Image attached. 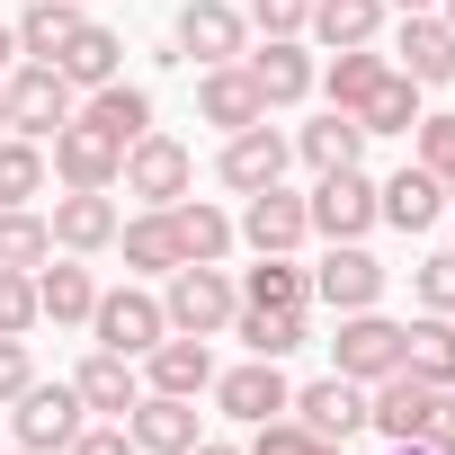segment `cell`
Masks as SVG:
<instances>
[{"label":"cell","mask_w":455,"mask_h":455,"mask_svg":"<svg viewBox=\"0 0 455 455\" xmlns=\"http://www.w3.org/2000/svg\"><path fill=\"white\" fill-rule=\"evenodd\" d=\"M54 259V223L36 205H0V268H45Z\"/></svg>","instance_id":"obj_35"},{"label":"cell","mask_w":455,"mask_h":455,"mask_svg":"<svg viewBox=\"0 0 455 455\" xmlns=\"http://www.w3.org/2000/svg\"><path fill=\"white\" fill-rule=\"evenodd\" d=\"M446 196H455V188H446Z\"/></svg>","instance_id":"obj_52"},{"label":"cell","mask_w":455,"mask_h":455,"mask_svg":"<svg viewBox=\"0 0 455 455\" xmlns=\"http://www.w3.org/2000/svg\"><path fill=\"white\" fill-rule=\"evenodd\" d=\"M402 375H419V384H455V313H419V322H402Z\"/></svg>","instance_id":"obj_28"},{"label":"cell","mask_w":455,"mask_h":455,"mask_svg":"<svg viewBox=\"0 0 455 455\" xmlns=\"http://www.w3.org/2000/svg\"><path fill=\"white\" fill-rule=\"evenodd\" d=\"M357 125H366V134H411V125H419V81H411V72H384V81L366 90Z\"/></svg>","instance_id":"obj_36"},{"label":"cell","mask_w":455,"mask_h":455,"mask_svg":"<svg viewBox=\"0 0 455 455\" xmlns=\"http://www.w3.org/2000/svg\"><path fill=\"white\" fill-rule=\"evenodd\" d=\"M304 19H313V0H251L259 36H304Z\"/></svg>","instance_id":"obj_43"},{"label":"cell","mask_w":455,"mask_h":455,"mask_svg":"<svg viewBox=\"0 0 455 455\" xmlns=\"http://www.w3.org/2000/svg\"><path fill=\"white\" fill-rule=\"evenodd\" d=\"M188 455H251V446H223V437H196Z\"/></svg>","instance_id":"obj_46"},{"label":"cell","mask_w":455,"mask_h":455,"mask_svg":"<svg viewBox=\"0 0 455 455\" xmlns=\"http://www.w3.org/2000/svg\"><path fill=\"white\" fill-rule=\"evenodd\" d=\"M304 214H313V233H322V242H366L375 223H384L366 170H322V188L304 196Z\"/></svg>","instance_id":"obj_7"},{"label":"cell","mask_w":455,"mask_h":455,"mask_svg":"<svg viewBox=\"0 0 455 455\" xmlns=\"http://www.w3.org/2000/svg\"><path fill=\"white\" fill-rule=\"evenodd\" d=\"M393 72H411L419 90L455 81V28H446L437 10H411V19H402V36H393Z\"/></svg>","instance_id":"obj_17"},{"label":"cell","mask_w":455,"mask_h":455,"mask_svg":"<svg viewBox=\"0 0 455 455\" xmlns=\"http://www.w3.org/2000/svg\"><path fill=\"white\" fill-rule=\"evenodd\" d=\"M313 437H331V446H348L357 428H366V384H348V375H322V384H304L295 402H286Z\"/></svg>","instance_id":"obj_15"},{"label":"cell","mask_w":455,"mask_h":455,"mask_svg":"<svg viewBox=\"0 0 455 455\" xmlns=\"http://www.w3.org/2000/svg\"><path fill=\"white\" fill-rule=\"evenodd\" d=\"M45 170L63 179V188H116V170H125V143H108L99 125H63L54 143H45Z\"/></svg>","instance_id":"obj_13"},{"label":"cell","mask_w":455,"mask_h":455,"mask_svg":"<svg viewBox=\"0 0 455 455\" xmlns=\"http://www.w3.org/2000/svg\"><path fill=\"white\" fill-rule=\"evenodd\" d=\"M242 63H251V81H259V99H268V108L313 99V72H322V63L295 45V36H268V45H259V54H242Z\"/></svg>","instance_id":"obj_23"},{"label":"cell","mask_w":455,"mask_h":455,"mask_svg":"<svg viewBox=\"0 0 455 455\" xmlns=\"http://www.w3.org/2000/svg\"><path fill=\"white\" fill-rule=\"evenodd\" d=\"M54 72H63L72 90H99V81H125V36H116V28H99V19H81V28H72V45L54 54Z\"/></svg>","instance_id":"obj_22"},{"label":"cell","mask_w":455,"mask_h":455,"mask_svg":"<svg viewBox=\"0 0 455 455\" xmlns=\"http://www.w3.org/2000/svg\"><path fill=\"white\" fill-rule=\"evenodd\" d=\"M411 143H419V170H437V179L455 188V116H428V108H419Z\"/></svg>","instance_id":"obj_40"},{"label":"cell","mask_w":455,"mask_h":455,"mask_svg":"<svg viewBox=\"0 0 455 455\" xmlns=\"http://www.w3.org/2000/svg\"><path fill=\"white\" fill-rule=\"evenodd\" d=\"M45 223H54V251L99 259V251H116V223H125V214H116V196H108V188H63Z\"/></svg>","instance_id":"obj_10"},{"label":"cell","mask_w":455,"mask_h":455,"mask_svg":"<svg viewBox=\"0 0 455 455\" xmlns=\"http://www.w3.org/2000/svg\"><path fill=\"white\" fill-rule=\"evenodd\" d=\"M205 393L223 402V419H242V428H259V419H277V411L295 402V384H286L277 357H251V366H233V375H214Z\"/></svg>","instance_id":"obj_12"},{"label":"cell","mask_w":455,"mask_h":455,"mask_svg":"<svg viewBox=\"0 0 455 455\" xmlns=\"http://www.w3.org/2000/svg\"><path fill=\"white\" fill-rule=\"evenodd\" d=\"M393 366H402V322H384L375 304H366V313H339L331 375H348V384H384Z\"/></svg>","instance_id":"obj_5"},{"label":"cell","mask_w":455,"mask_h":455,"mask_svg":"<svg viewBox=\"0 0 455 455\" xmlns=\"http://www.w3.org/2000/svg\"><path fill=\"white\" fill-rule=\"evenodd\" d=\"M19 455H28V446H19Z\"/></svg>","instance_id":"obj_53"},{"label":"cell","mask_w":455,"mask_h":455,"mask_svg":"<svg viewBox=\"0 0 455 455\" xmlns=\"http://www.w3.org/2000/svg\"><path fill=\"white\" fill-rule=\"evenodd\" d=\"M375 214H384V223H393V233H428V223H437V214H446V179H437V170H419V161H411V170H393V179H384V188H375Z\"/></svg>","instance_id":"obj_20"},{"label":"cell","mask_w":455,"mask_h":455,"mask_svg":"<svg viewBox=\"0 0 455 455\" xmlns=\"http://www.w3.org/2000/svg\"><path fill=\"white\" fill-rule=\"evenodd\" d=\"M116 179H125V196H143V205H179V196L196 188V152L152 125L143 143H125V170H116Z\"/></svg>","instance_id":"obj_3"},{"label":"cell","mask_w":455,"mask_h":455,"mask_svg":"<svg viewBox=\"0 0 455 455\" xmlns=\"http://www.w3.org/2000/svg\"><path fill=\"white\" fill-rule=\"evenodd\" d=\"M81 125H99L108 143H143V134H152V90L99 81V90H81Z\"/></svg>","instance_id":"obj_24"},{"label":"cell","mask_w":455,"mask_h":455,"mask_svg":"<svg viewBox=\"0 0 455 455\" xmlns=\"http://www.w3.org/2000/svg\"><path fill=\"white\" fill-rule=\"evenodd\" d=\"M437 19H446V28H455V0H437Z\"/></svg>","instance_id":"obj_50"},{"label":"cell","mask_w":455,"mask_h":455,"mask_svg":"<svg viewBox=\"0 0 455 455\" xmlns=\"http://www.w3.org/2000/svg\"><path fill=\"white\" fill-rule=\"evenodd\" d=\"M90 304H99V277L72 259V251H54L45 268H36V322H90Z\"/></svg>","instance_id":"obj_26"},{"label":"cell","mask_w":455,"mask_h":455,"mask_svg":"<svg viewBox=\"0 0 455 455\" xmlns=\"http://www.w3.org/2000/svg\"><path fill=\"white\" fill-rule=\"evenodd\" d=\"M125 437H134V455H188V446H196V402H179V393H134Z\"/></svg>","instance_id":"obj_16"},{"label":"cell","mask_w":455,"mask_h":455,"mask_svg":"<svg viewBox=\"0 0 455 455\" xmlns=\"http://www.w3.org/2000/svg\"><path fill=\"white\" fill-rule=\"evenodd\" d=\"M313 304H331V313H366V304H384V259H375L366 242H331L322 268H313Z\"/></svg>","instance_id":"obj_9"},{"label":"cell","mask_w":455,"mask_h":455,"mask_svg":"<svg viewBox=\"0 0 455 455\" xmlns=\"http://www.w3.org/2000/svg\"><path fill=\"white\" fill-rule=\"evenodd\" d=\"M63 455H134V437H125V419H99V428H81Z\"/></svg>","instance_id":"obj_45"},{"label":"cell","mask_w":455,"mask_h":455,"mask_svg":"<svg viewBox=\"0 0 455 455\" xmlns=\"http://www.w3.org/2000/svg\"><path fill=\"white\" fill-rule=\"evenodd\" d=\"M411 286H419V313H455V251H428L411 268Z\"/></svg>","instance_id":"obj_41"},{"label":"cell","mask_w":455,"mask_h":455,"mask_svg":"<svg viewBox=\"0 0 455 455\" xmlns=\"http://www.w3.org/2000/svg\"><path fill=\"white\" fill-rule=\"evenodd\" d=\"M0 99H10V134H28V143H54L72 116H81V90L54 72V63H10V81H0Z\"/></svg>","instance_id":"obj_2"},{"label":"cell","mask_w":455,"mask_h":455,"mask_svg":"<svg viewBox=\"0 0 455 455\" xmlns=\"http://www.w3.org/2000/svg\"><path fill=\"white\" fill-rule=\"evenodd\" d=\"M233 339H242L251 357H295V348L313 339V313H259V304H242V313H233Z\"/></svg>","instance_id":"obj_32"},{"label":"cell","mask_w":455,"mask_h":455,"mask_svg":"<svg viewBox=\"0 0 455 455\" xmlns=\"http://www.w3.org/2000/svg\"><path fill=\"white\" fill-rule=\"evenodd\" d=\"M233 286H242V304H259V313H313V268H295L286 251H259V268H242Z\"/></svg>","instance_id":"obj_25"},{"label":"cell","mask_w":455,"mask_h":455,"mask_svg":"<svg viewBox=\"0 0 455 455\" xmlns=\"http://www.w3.org/2000/svg\"><path fill=\"white\" fill-rule=\"evenodd\" d=\"M116 251H125L134 277H170V268H179V233H170V214H161V205H143L134 223H116Z\"/></svg>","instance_id":"obj_30"},{"label":"cell","mask_w":455,"mask_h":455,"mask_svg":"<svg viewBox=\"0 0 455 455\" xmlns=\"http://www.w3.org/2000/svg\"><path fill=\"white\" fill-rule=\"evenodd\" d=\"M196 116H205V125H223V134L259 125V116H268V99H259L251 63H205V81H196Z\"/></svg>","instance_id":"obj_18"},{"label":"cell","mask_w":455,"mask_h":455,"mask_svg":"<svg viewBox=\"0 0 455 455\" xmlns=\"http://www.w3.org/2000/svg\"><path fill=\"white\" fill-rule=\"evenodd\" d=\"M10 63H19V36H10V28H0V72H10Z\"/></svg>","instance_id":"obj_47"},{"label":"cell","mask_w":455,"mask_h":455,"mask_svg":"<svg viewBox=\"0 0 455 455\" xmlns=\"http://www.w3.org/2000/svg\"><path fill=\"white\" fill-rule=\"evenodd\" d=\"M0 134H10V99H0Z\"/></svg>","instance_id":"obj_51"},{"label":"cell","mask_w":455,"mask_h":455,"mask_svg":"<svg viewBox=\"0 0 455 455\" xmlns=\"http://www.w3.org/2000/svg\"><path fill=\"white\" fill-rule=\"evenodd\" d=\"M384 10H402V19H411V10H437V0H384Z\"/></svg>","instance_id":"obj_48"},{"label":"cell","mask_w":455,"mask_h":455,"mask_svg":"<svg viewBox=\"0 0 455 455\" xmlns=\"http://www.w3.org/2000/svg\"><path fill=\"white\" fill-rule=\"evenodd\" d=\"M304 28H313L331 54H339V45H375V36H384V0H313Z\"/></svg>","instance_id":"obj_33"},{"label":"cell","mask_w":455,"mask_h":455,"mask_svg":"<svg viewBox=\"0 0 455 455\" xmlns=\"http://www.w3.org/2000/svg\"><path fill=\"white\" fill-rule=\"evenodd\" d=\"M10 428H19V446H28V455H63V446L90 428V402H81L72 384H28V393H19V411H10Z\"/></svg>","instance_id":"obj_6"},{"label":"cell","mask_w":455,"mask_h":455,"mask_svg":"<svg viewBox=\"0 0 455 455\" xmlns=\"http://www.w3.org/2000/svg\"><path fill=\"white\" fill-rule=\"evenodd\" d=\"M72 28H81V0H28V19H19L10 36H19L28 63H54V54L72 45Z\"/></svg>","instance_id":"obj_34"},{"label":"cell","mask_w":455,"mask_h":455,"mask_svg":"<svg viewBox=\"0 0 455 455\" xmlns=\"http://www.w3.org/2000/svg\"><path fill=\"white\" fill-rule=\"evenodd\" d=\"M45 196V143L0 134V205H36Z\"/></svg>","instance_id":"obj_37"},{"label":"cell","mask_w":455,"mask_h":455,"mask_svg":"<svg viewBox=\"0 0 455 455\" xmlns=\"http://www.w3.org/2000/svg\"><path fill=\"white\" fill-rule=\"evenodd\" d=\"M295 152H304L313 170H357V152H366V125H357L348 108H322V116L295 134Z\"/></svg>","instance_id":"obj_31"},{"label":"cell","mask_w":455,"mask_h":455,"mask_svg":"<svg viewBox=\"0 0 455 455\" xmlns=\"http://www.w3.org/2000/svg\"><path fill=\"white\" fill-rule=\"evenodd\" d=\"M205 384H214V348H205V339L170 331L161 348H143V393H179V402H196Z\"/></svg>","instance_id":"obj_19"},{"label":"cell","mask_w":455,"mask_h":455,"mask_svg":"<svg viewBox=\"0 0 455 455\" xmlns=\"http://www.w3.org/2000/svg\"><path fill=\"white\" fill-rule=\"evenodd\" d=\"M90 331H99V348L143 357V348H161V339H170V313H161V295H152V286H108V295L90 304Z\"/></svg>","instance_id":"obj_4"},{"label":"cell","mask_w":455,"mask_h":455,"mask_svg":"<svg viewBox=\"0 0 455 455\" xmlns=\"http://www.w3.org/2000/svg\"><path fill=\"white\" fill-rule=\"evenodd\" d=\"M72 393L99 411V419H125L134 411V393H143V375H134V357H116V348H99V357H81V375H72Z\"/></svg>","instance_id":"obj_27"},{"label":"cell","mask_w":455,"mask_h":455,"mask_svg":"<svg viewBox=\"0 0 455 455\" xmlns=\"http://www.w3.org/2000/svg\"><path fill=\"white\" fill-rule=\"evenodd\" d=\"M170 45L188 63H242L251 54V19L233 10V0H188V10L170 19Z\"/></svg>","instance_id":"obj_8"},{"label":"cell","mask_w":455,"mask_h":455,"mask_svg":"<svg viewBox=\"0 0 455 455\" xmlns=\"http://www.w3.org/2000/svg\"><path fill=\"white\" fill-rule=\"evenodd\" d=\"M384 72H393V54H375V45H339V54H331V72H313V90H322L331 108H348V116H357V108H366V90H375Z\"/></svg>","instance_id":"obj_29"},{"label":"cell","mask_w":455,"mask_h":455,"mask_svg":"<svg viewBox=\"0 0 455 455\" xmlns=\"http://www.w3.org/2000/svg\"><path fill=\"white\" fill-rule=\"evenodd\" d=\"M0 331L10 339L36 331V268H0Z\"/></svg>","instance_id":"obj_39"},{"label":"cell","mask_w":455,"mask_h":455,"mask_svg":"<svg viewBox=\"0 0 455 455\" xmlns=\"http://www.w3.org/2000/svg\"><path fill=\"white\" fill-rule=\"evenodd\" d=\"M161 313H170V331H188V339H214V331H233V313H242V286L223 277V268H205V259H179V268L161 277Z\"/></svg>","instance_id":"obj_1"},{"label":"cell","mask_w":455,"mask_h":455,"mask_svg":"<svg viewBox=\"0 0 455 455\" xmlns=\"http://www.w3.org/2000/svg\"><path fill=\"white\" fill-rule=\"evenodd\" d=\"M233 233H242L251 251H286V259H295V242L313 233V214H304V196L277 179V188H251V196H242V223H233Z\"/></svg>","instance_id":"obj_14"},{"label":"cell","mask_w":455,"mask_h":455,"mask_svg":"<svg viewBox=\"0 0 455 455\" xmlns=\"http://www.w3.org/2000/svg\"><path fill=\"white\" fill-rule=\"evenodd\" d=\"M419 446H428V455H455V384L428 393V411H419Z\"/></svg>","instance_id":"obj_42"},{"label":"cell","mask_w":455,"mask_h":455,"mask_svg":"<svg viewBox=\"0 0 455 455\" xmlns=\"http://www.w3.org/2000/svg\"><path fill=\"white\" fill-rule=\"evenodd\" d=\"M251 455H339V446H331V437H313L295 411H277V419H259V428H251Z\"/></svg>","instance_id":"obj_38"},{"label":"cell","mask_w":455,"mask_h":455,"mask_svg":"<svg viewBox=\"0 0 455 455\" xmlns=\"http://www.w3.org/2000/svg\"><path fill=\"white\" fill-rule=\"evenodd\" d=\"M36 384V357H28V339H10V331H0V402H19Z\"/></svg>","instance_id":"obj_44"},{"label":"cell","mask_w":455,"mask_h":455,"mask_svg":"<svg viewBox=\"0 0 455 455\" xmlns=\"http://www.w3.org/2000/svg\"><path fill=\"white\" fill-rule=\"evenodd\" d=\"M161 214H170V233H179V259L223 268V259H233V242H242V233H233V214H223V205H205L196 188H188L179 205H161Z\"/></svg>","instance_id":"obj_21"},{"label":"cell","mask_w":455,"mask_h":455,"mask_svg":"<svg viewBox=\"0 0 455 455\" xmlns=\"http://www.w3.org/2000/svg\"><path fill=\"white\" fill-rule=\"evenodd\" d=\"M393 455H428V446H419V437H402V446H393Z\"/></svg>","instance_id":"obj_49"},{"label":"cell","mask_w":455,"mask_h":455,"mask_svg":"<svg viewBox=\"0 0 455 455\" xmlns=\"http://www.w3.org/2000/svg\"><path fill=\"white\" fill-rule=\"evenodd\" d=\"M286 161H295V143L259 116V125H242V134H223V161H214V179L233 188V196H251V188H277L286 179Z\"/></svg>","instance_id":"obj_11"}]
</instances>
